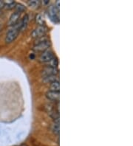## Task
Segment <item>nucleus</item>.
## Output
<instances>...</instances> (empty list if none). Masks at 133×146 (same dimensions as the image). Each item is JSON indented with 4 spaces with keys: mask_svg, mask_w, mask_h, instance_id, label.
Returning a JSON list of instances; mask_svg holds the SVG:
<instances>
[{
    "mask_svg": "<svg viewBox=\"0 0 133 146\" xmlns=\"http://www.w3.org/2000/svg\"><path fill=\"white\" fill-rule=\"evenodd\" d=\"M26 7L22 5V4H16V6H15V11L16 12H19L21 13V12L25 11Z\"/></svg>",
    "mask_w": 133,
    "mask_h": 146,
    "instance_id": "nucleus-16",
    "label": "nucleus"
},
{
    "mask_svg": "<svg viewBox=\"0 0 133 146\" xmlns=\"http://www.w3.org/2000/svg\"><path fill=\"white\" fill-rule=\"evenodd\" d=\"M47 32V28L44 25L42 26H38L33 30V31L31 33V36L33 38H39L45 36V34Z\"/></svg>",
    "mask_w": 133,
    "mask_h": 146,
    "instance_id": "nucleus-4",
    "label": "nucleus"
},
{
    "mask_svg": "<svg viewBox=\"0 0 133 146\" xmlns=\"http://www.w3.org/2000/svg\"><path fill=\"white\" fill-rule=\"evenodd\" d=\"M53 131L55 134L59 135V122H55L53 125Z\"/></svg>",
    "mask_w": 133,
    "mask_h": 146,
    "instance_id": "nucleus-17",
    "label": "nucleus"
},
{
    "mask_svg": "<svg viewBox=\"0 0 133 146\" xmlns=\"http://www.w3.org/2000/svg\"><path fill=\"white\" fill-rule=\"evenodd\" d=\"M50 46V41L45 38V36L37 38L36 42L35 44V46H33V50L35 51H45L47 50Z\"/></svg>",
    "mask_w": 133,
    "mask_h": 146,
    "instance_id": "nucleus-1",
    "label": "nucleus"
},
{
    "mask_svg": "<svg viewBox=\"0 0 133 146\" xmlns=\"http://www.w3.org/2000/svg\"><path fill=\"white\" fill-rule=\"evenodd\" d=\"M16 6V2L12 0H9L7 2H5V6L4 7H5L7 9H12Z\"/></svg>",
    "mask_w": 133,
    "mask_h": 146,
    "instance_id": "nucleus-15",
    "label": "nucleus"
},
{
    "mask_svg": "<svg viewBox=\"0 0 133 146\" xmlns=\"http://www.w3.org/2000/svg\"><path fill=\"white\" fill-rule=\"evenodd\" d=\"M60 89V85H59V81H55L50 84V91L59 92Z\"/></svg>",
    "mask_w": 133,
    "mask_h": 146,
    "instance_id": "nucleus-11",
    "label": "nucleus"
},
{
    "mask_svg": "<svg viewBox=\"0 0 133 146\" xmlns=\"http://www.w3.org/2000/svg\"><path fill=\"white\" fill-rule=\"evenodd\" d=\"M48 16L53 22H59V10L55 6L51 5L48 7Z\"/></svg>",
    "mask_w": 133,
    "mask_h": 146,
    "instance_id": "nucleus-3",
    "label": "nucleus"
},
{
    "mask_svg": "<svg viewBox=\"0 0 133 146\" xmlns=\"http://www.w3.org/2000/svg\"><path fill=\"white\" fill-rule=\"evenodd\" d=\"M54 57V55H53V53L52 51L50 50H45L41 54V55L39 56V61L40 62L42 63H47L48 61H50Z\"/></svg>",
    "mask_w": 133,
    "mask_h": 146,
    "instance_id": "nucleus-5",
    "label": "nucleus"
},
{
    "mask_svg": "<svg viewBox=\"0 0 133 146\" xmlns=\"http://www.w3.org/2000/svg\"><path fill=\"white\" fill-rule=\"evenodd\" d=\"M21 146H27V145H21Z\"/></svg>",
    "mask_w": 133,
    "mask_h": 146,
    "instance_id": "nucleus-18",
    "label": "nucleus"
},
{
    "mask_svg": "<svg viewBox=\"0 0 133 146\" xmlns=\"http://www.w3.org/2000/svg\"><path fill=\"white\" fill-rule=\"evenodd\" d=\"M29 21V16L28 15H25L24 16V18L22 19L21 21V26H20V31H25L26 27H27V25H28Z\"/></svg>",
    "mask_w": 133,
    "mask_h": 146,
    "instance_id": "nucleus-9",
    "label": "nucleus"
},
{
    "mask_svg": "<svg viewBox=\"0 0 133 146\" xmlns=\"http://www.w3.org/2000/svg\"><path fill=\"white\" fill-rule=\"evenodd\" d=\"M41 5V2L39 0H31L28 2V5L33 8H37Z\"/></svg>",
    "mask_w": 133,
    "mask_h": 146,
    "instance_id": "nucleus-13",
    "label": "nucleus"
},
{
    "mask_svg": "<svg viewBox=\"0 0 133 146\" xmlns=\"http://www.w3.org/2000/svg\"><path fill=\"white\" fill-rule=\"evenodd\" d=\"M35 21H36V23L39 25V26L44 25V18L41 14H38L36 16V17H35Z\"/></svg>",
    "mask_w": 133,
    "mask_h": 146,
    "instance_id": "nucleus-14",
    "label": "nucleus"
},
{
    "mask_svg": "<svg viewBox=\"0 0 133 146\" xmlns=\"http://www.w3.org/2000/svg\"><path fill=\"white\" fill-rule=\"evenodd\" d=\"M58 64H59V61H58V59H57L55 57H53L50 61H48V62L47 63V66H50V67H54V68L57 67Z\"/></svg>",
    "mask_w": 133,
    "mask_h": 146,
    "instance_id": "nucleus-12",
    "label": "nucleus"
},
{
    "mask_svg": "<svg viewBox=\"0 0 133 146\" xmlns=\"http://www.w3.org/2000/svg\"><path fill=\"white\" fill-rule=\"evenodd\" d=\"M1 13H1V11H0V14H1Z\"/></svg>",
    "mask_w": 133,
    "mask_h": 146,
    "instance_id": "nucleus-19",
    "label": "nucleus"
},
{
    "mask_svg": "<svg viewBox=\"0 0 133 146\" xmlns=\"http://www.w3.org/2000/svg\"><path fill=\"white\" fill-rule=\"evenodd\" d=\"M43 81L44 83H51L55 82V81H59V78L57 75H50V76H46L43 78Z\"/></svg>",
    "mask_w": 133,
    "mask_h": 146,
    "instance_id": "nucleus-10",
    "label": "nucleus"
},
{
    "mask_svg": "<svg viewBox=\"0 0 133 146\" xmlns=\"http://www.w3.org/2000/svg\"><path fill=\"white\" fill-rule=\"evenodd\" d=\"M20 26H21V23H20L19 25L17 23L16 25L13 26V27L12 29H11V30L7 33L5 36L6 43H7V44L11 43L17 38L18 35H19L20 31Z\"/></svg>",
    "mask_w": 133,
    "mask_h": 146,
    "instance_id": "nucleus-2",
    "label": "nucleus"
},
{
    "mask_svg": "<svg viewBox=\"0 0 133 146\" xmlns=\"http://www.w3.org/2000/svg\"><path fill=\"white\" fill-rule=\"evenodd\" d=\"M46 97L50 100L59 101V98H60V94H59V92L49 91L46 93Z\"/></svg>",
    "mask_w": 133,
    "mask_h": 146,
    "instance_id": "nucleus-8",
    "label": "nucleus"
},
{
    "mask_svg": "<svg viewBox=\"0 0 133 146\" xmlns=\"http://www.w3.org/2000/svg\"><path fill=\"white\" fill-rule=\"evenodd\" d=\"M20 15H21L20 13L16 12V11H15V12L11 15L10 19H9L8 25H11V26H14V25H16V24L18 23L19 20Z\"/></svg>",
    "mask_w": 133,
    "mask_h": 146,
    "instance_id": "nucleus-7",
    "label": "nucleus"
},
{
    "mask_svg": "<svg viewBox=\"0 0 133 146\" xmlns=\"http://www.w3.org/2000/svg\"><path fill=\"white\" fill-rule=\"evenodd\" d=\"M42 75L44 77L50 76V75H57L59 73V70L57 68L50 67V66H46L42 70Z\"/></svg>",
    "mask_w": 133,
    "mask_h": 146,
    "instance_id": "nucleus-6",
    "label": "nucleus"
}]
</instances>
